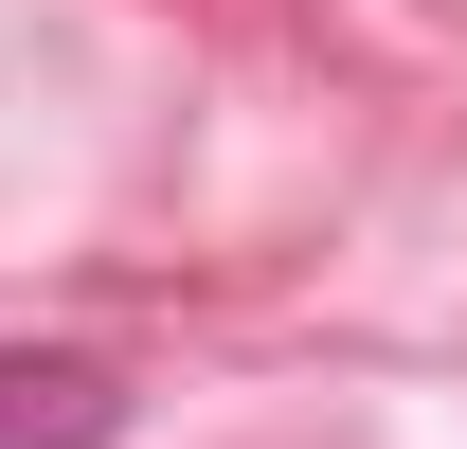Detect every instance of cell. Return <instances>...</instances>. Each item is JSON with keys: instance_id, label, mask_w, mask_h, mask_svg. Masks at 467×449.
<instances>
[{"instance_id": "6da1fadb", "label": "cell", "mask_w": 467, "mask_h": 449, "mask_svg": "<svg viewBox=\"0 0 467 449\" xmlns=\"http://www.w3.org/2000/svg\"><path fill=\"white\" fill-rule=\"evenodd\" d=\"M126 432V378L90 341H0V449H109Z\"/></svg>"}]
</instances>
